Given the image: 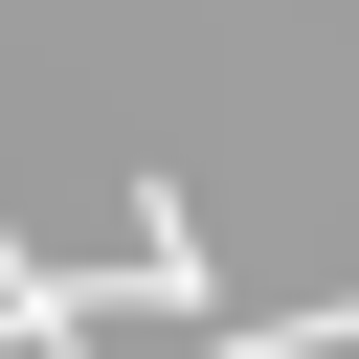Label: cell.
I'll use <instances>...</instances> for the list:
<instances>
[{"label": "cell", "instance_id": "cell-1", "mask_svg": "<svg viewBox=\"0 0 359 359\" xmlns=\"http://www.w3.org/2000/svg\"><path fill=\"white\" fill-rule=\"evenodd\" d=\"M135 314H224V269H202V202L180 180H135V269H112Z\"/></svg>", "mask_w": 359, "mask_h": 359}, {"label": "cell", "instance_id": "cell-2", "mask_svg": "<svg viewBox=\"0 0 359 359\" xmlns=\"http://www.w3.org/2000/svg\"><path fill=\"white\" fill-rule=\"evenodd\" d=\"M45 337H90V269H45V247L0 224V359H45Z\"/></svg>", "mask_w": 359, "mask_h": 359}, {"label": "cell", "instance_id": "cell-3", "mask_svg": "<svg viewBox=\"0 0 359 359\" xmlns=\"http://www.w3.org/2000/svg\"><path fill=\"white\" fill-rule=\"evenodd\" d=\"M224 359H359V292H292V314H224Z\"/></svg>", "mask_w": 359, "mask_h": 359}]
</instances>
